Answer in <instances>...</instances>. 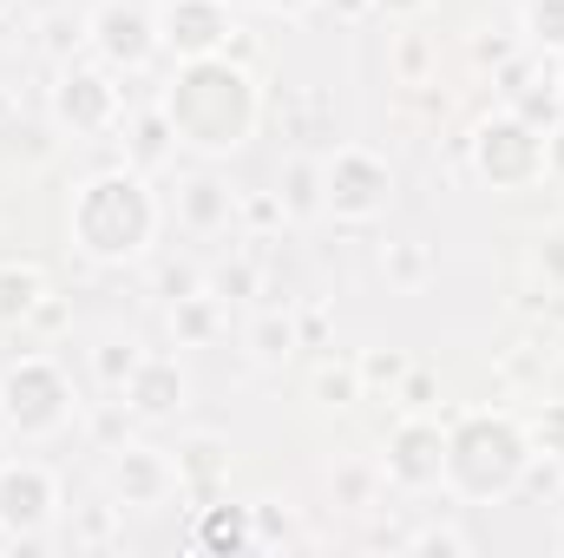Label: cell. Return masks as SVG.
Wrapping results in <instances>:
<instances>
[{
	"instance_id": "obj_17",
	"label": "cell",
	"mask_w": 564,
	"mask_h": 558,
	"mask_svg": "<svg viewBox=\"0 0 564 558\" xmlns=\"http://www.w3.org/2000/svg\"><path fill=\"white\" fill-rule=\"evenodd\" d=\"M204 546H250V519L230 513V506H217V513L204 519Z\"/></svg>"
},
{
	"instance_id": "obj_22",
	"label": "cell",
	"mask_w": 564,
	"mask_h": 558,
	"mask_svg": "<svg viewBox=\"0 0 564 558\" xmlns=\"http://www.w3.org/2000/svg\"><path fill=\"white\" fill-rule=\"evenodd\" d=\"M257 342H263V355H289L295 329H289V322H263V329H257Z\"/></svg>"
},
{
	"instance_id": "obj_10",
	"label": "cell",
	"mask_w": 564,
	"mask_h": 558,
	"mask_svg": "<svg viewBox=\"0 0 564 558\" xmlns=\"http://www.w3.org/2000/svg\"><path fill=\"white\" fill-rule=\"evenodd\" d=\"M164 40H171L184 60H210V53L230 40L224 0H171V7H164Z\"/></svg>"
},
{
	"instance_id": "obj_19",
	"label": "cell",
	"mask_w": 564,
	"mask_h": 558,
	"mask_svg": "<svg viewBox=\"0 0 564 558\" xmlns=\"http://www.w3.org/2000/svg\"><path fill=\"white\" fill-rule=\"evenodd\" d=\"M177 329H184V335H210V302H204V296H184V302H177Z\"/></svg>"
},
{
	"instance_id": "obj_12",
	"label": "cell",
	"mask_w": 564,
	"mask_h": 558,
	"mask_svg": "<svg viewBox=\"0 0 564 558\" xmlns=\"http://www.w3.org/2000/svg\"><path fill=\"white\" fill-rule=\"evenodd\" d=\"M112 486H119L126 506H158V500L177 486V473L164 466V453H151V447H126L119 466H112Z\"/></svg>"
},
{
	"instance_id": "obj_20",
	"label": "cell",
	"mask_w": 564,
	"mask_h": 558,
	"mask_svg": "<svg viewBox=\"0 0 564 558\" xmlns=\"http://www.w3.org/2000/svg\"><path fill=\"white\" fill-rule=\"evenodd\" d=\"M308 204H315V171L295 164V171H289V211H308Z\"/></svg>"
},
{
	"instance_id": "obj_2",
	"label": "cell",
	"mask_w": 564,
	"mask_h": 558,
	"mask_svg": "<svg viewBox=\"0 0 564 558\" xmlns=\"http://www.w3.org/2000/svg\"><path fill=\"white\" fill-rule=\"evenodd\" d=\"M151 230H158V204H151L139 171H99L93 184H79V197H73V237H79L86 257H99V264L144 257Z\"/></svg>"
},
{
	"instance_id": "obj_11",
	"label": "cell",
	"mask_w": 564,
	"mask_h": 558,
	"mask_svg": "<svg viewBox=\"0 0 564 558\" xmlns=\"http://www.w3.org/2000/svg\"><path fill=\"white\" fill-rule=\"evenodd\" d=\"M53 112H59L73 132H99V126H112L119 93H112L106 73H59V86H53Z\"/></svg>"
},
{
	"instance_id": "obj_26",
	"label": "cell",
	"mask_w": 564,
	"mask_h": 558,
	"mask_svg": "<svg viewBox=\"0 0 564 558\" xmlns=\"http://www.w3.org/2000/svg\"><path fill=\"white\" fill-rule=\"evenodd\" d=\"M7 7H13V0H0V13H7Z\"/></svg>"
},
{
	"instance_id": "obj_15",
	"label": "cell",
	"mask_w": 564,
	"mask_h": 558,
	"mask_svg": "<svg viewBox=\"0 0 564 558\" xmlns=\"http://www.w3.org/2000/svg\"><path fill=\"white\" fill-rule=\"evenodd\" d=\"M40 302V277L33 270H0V322H20Z\"/></svg>"
},
{
	"instance_id": "obj_24",
	"label": "cell",
	"mask_w": 564,
	"mask_h": 558,
	"mask_svg": "<svg viewBox=\"0 0 564 558\" xmlns=\"http://www.w3.org/2000/svg\"><path fill=\"white\" fill-rule=\"evenodd\" d=\"M545 171H564V132H552V139H545Z\"/></svg>"
},
{
	"instance_id": "obj_9",
	"label": "cell",
	"mask_w": 564,
	"mask_h": 558,
	"mask_svg": "<svg viewBox=\"0 0 564 558\" xmlns=\"http://www.w3.org/2000/svg\"><path fill=\"white\" fill-rule=\"evenodd\" d=\"M388 473H394L401 486H440V473H446V433H440L433 420L394 427V440H388Z\"/></svg>"
},
{
	"instance_id": "obj_16",
	"label": "cell",
	"mask_w": 564,
	"mask_h": 558,
	"mask_svg": "<svg viewBox=\"0 0 564 558\" xmlns=\"http://www.w3.org/2000/svg\"><path fill=\"white\" fill-rule=\"evenodd\" d=\"M525 26L539 46H564V0H532L525 7Z\"/></svg>"
},
{
	"instance_id": "obj_8",
	"label": "cell",
	"mask_w": 564,
	"mask_h": 558,
	"mask_svg": "<svg viewBox=\"0 0 564 558\" xmlns=\"http://www.w3.org/2000/svg\"><path fill=\"white\" fill-rule=\"evenodd\" d=\"M53 519V480L46 466L20 460V466H0V526L7 533H40Z\"/></svg>"
},
{
	"instance_id": "obj_1",
	"label": "cell",
	"mask_w": 564,
	"mask_h": 558,
	"mask_svg": "<svg viewBox=\"0 0 564 558\" xmlns=\"http://www.w3.org/2000/svg\"><path fill=\"white\" fill-rule=\"evenodd\" d=\"M164 126L191 151H237L257 126V86L230 60H184V73L164 93Z\"/></svg>"
},
{
	"instance_id": "obj_18",
	"label": "cell",
	"mask_w": 564,
	"mask_h": 558,
	"mask_svg": "<svg viewBox=\"0 0 564 558\" xmlns=\"http://www.w3.org/2000/svg\"><path fill=\"white\" fill-rule=\"evenodd\" d=\"M164 139H171L164 112H158V119H144V126H139V164H158V158H164Z\"/></svg>"
},
{
	"instance_id": "obj_25",
	"label": "cell",
	"mask_w": 564,
	"mask_h": 558,
	"mask_svg": "<svg viewBox=\"0 0 564 558\" xmlns=\"http://www.w3.org/2000/svg\"><path fill=\"white\" fill-rule=\"evenodd\" d=\"M257 7H270V13H302L308 0H257Z\"/></svg>"
},
{
	"instance_id": "obj_13",
	"label": "cell",
	"mask_w": 564,
	"mask_h": 558,
	"mask_svg": "<svg viewBox=\"0 0 564 558\" xmlns=\"http://www.w3.org/2000/svg\"><path fill=\"white\" fill-rule=\"evenodd\" d=\"M126 401H132V415H171V408L184 401V375H177V362H139Z\"/></svg>"
},
{
	"instance_id": "obj_6",
	"label": "cell",
	"mask_w": 564,
	"mask_h": 558,
	"mask_svg": "<svg viewBox=\"0 0 564 558\" xmlns=\"http://www.w3.org/2000/svg\"><path fill=\"white\" fill-rule=\"evenodd\" d=\"M473 158H479V171H486L499 191H519V184H532V178L545 171V139H539L525 119H492V126L473 139Z\"/></svg>"
},
{
	"instance_id": "obj_4",
	"label": "cell",
	"mask_w": 564,
	"mask_h": 558,
	"mask_svg": "<svg viewBox=\"0 0 564 558\" xmlns=\"http://www.w3.org/2000/svg\"><path fill=\"white\" fill-rule=\"evenodd\" d=\"M66 415H73V388H66V375H59L53 362L26 355V362H13V368L0 375V420H7L20 440L59 433Z\"/></svg>"
},
{
	"instance_id": "obj_23",
	"label": "cell",
	"mask_w": 564,
	"mask_h": 558,
	"mask_svg": "<svg viewBox=\"0 0 564 558\" xmlns=\"http://www.w3.org/2000/svg\"><path fill=\"white\" fill-rule=\"evenodd\" d=\"M394 277H401V282L421 277V250H401V257H394Z\"/></svg>"
},
{
	"instance_id": "obj_3",
	"label": "cell",
	"mask_w": 564,
	"mask_h": 558,
	"mask_svg": "<svg viewBox=\"0 0 564 558\" xmlns=\"http://www.w3.org/2000/svg\"><path fill=\"white\" fill-rule=\"evenodd\" d=\"M525 433L512 427L506 415H473L453 427V440H446V473L440 480H453L466 500H499V493H512L519 480H525Z\"/></svg>"
},
{
	"instance_id": "obj_21",
	"label": "cell",
	"mask_w": 564,
	"mask_h": 558,
	"mask_svg": "<svg viewBox=\"0 0 564 558\" xmlns=\"http://www.w3.org/2000/svg\"><path fill=\"white\" fill-rule=\"evenodd\" d=\"M539 440H545V453H564V401H558V408H545V420H539Z\"/></svg>"
},
{
	"instance_id": "obj_14",
	"label": "cell",
	"mask_w": 564,
	"mask_h": 558,
	"mask_svg": "<svg viewBox=\"0 0 564 558\" xmlns=\"http://www.w3.org/2000/svg\"><path fill=\"white\" fill-rule=\"evenodd\" d=\"M177 211H184V224H191V230H224V224H230V211H237V197H230L217 178H191V184L177 191Z\"/></svg>"
},
{
	"instance_id": "obj_5",
	"label": "cell",
	"mask_w": 564,
	"mask_h": 558,
	"mask_svg": "<svg viewBox=\"0 0 564 558\" xmlns=\"http://www.w3.org/2000/svg\"><path fill=\"white\" fill-rule=\"evenodd\" d=\"M322 204L341 217V224H368V217H381L388 211V191H394V178H388V164L381 158H368V151H335L328 158V171H322Z\"/></svg>"
},
{
	"instance_id": "obj_7",
	"label": "cell",
	"mask_w": 564,
	"mask_h": 558,
	"mask_svg": "<svg viewBox=\"0 0 564 558\" xmlns=\"http://www.w3.org/2000/svg\"><path fill=\"white\" fill-rule=\"evenodd\" d=\"M93 46L112 60V66H126V73H139L144 60L158 53V20L132 7V0H106L99 13H93Z\"/></svg>"
}]
</instances>
